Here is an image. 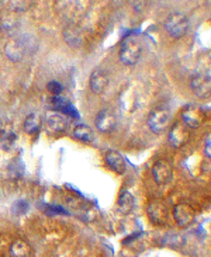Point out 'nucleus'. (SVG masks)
Returning a JSON list of instances; mask_svg holds the SVG:
<instances>
[{"mask_svg": "<svg viewBox=\"0 0 211 257\" xmlns=\"http://www.w3.org/2000/svg\"><path fill=\"white\" fill-rule=\"evenodd\" d=\"M13 206H14V208H13V211H14L17 215H23V214L27 212V210H28V204H27V201H23V200L17 201Z\"/></svg>", "mask_w": 211, "mask_h": 257, "instance_id": "4be33fe9", "label": "nucleus"}, {"mask_svg": "<svg viewBox=\"0 0 211 257\" xmlns=\"http://www.w3.org/2000/svg\"><path fill=\"white\" fill-rule=\"evenodd\" d=\"M136 206V201L132 194L128 190H122L120 192V197H118V211L121 214H130L134 210Z\"/></svg>", "mask_w": 211, "mask_h": 257, "instance_id": "f3484780", "label": "nucleus"}, {"mask_svg": "<svg viewBox=\"0 0 211 257\" xmlns=\"http://www.w3.org/2000/svg\"><path fill=\"white\" fill-rule=\"evenodd\" d=\"M48 92L54 96V97H56V96H60V93L64 92V86H62V83L58 80H52L48 83Z\"/></svg>", "mask_w": 211, "mask_h": 257, "instance_id": "412c9836", "label": "nucleus"}, {"mask_svg": "<svg viewBox=\"0 0 211 257\" xmlns=\"http://www.w3.org/2000/svg\"><path fill=\"white\" fill-rule=\"evenodd\" d=\"M16 140H17L16 134L3 132V136H2V145H3V148H6V149H12V148L14 146Z\"/></svg>", "mask_w": 211, "mask_h": 257, "instance_id": "aec40b11", "label": "nucleus"}, {"mask_svg": "<svg viewBox=\"0 0 211 257\" xmlns=\"http://www.w3.org/2000/svg\"><path fill=\"white\" fill-rule=\"evenodd\" d=\"M210 134H207V136L204 138V154H206V158L207 159H210L211 158V140H210Z\"/></svg>", "mask_w": 211, "mask_h": 257, "instance_id": "b1692460", "label": "nucleus"}, {"mask_svg": "<svg viewBox=\"0 0 211 257\" xmlns=\"http://www.w3.org/2000/svg\"><path fill=\"white\" fill-rule=\"evenodd\" d=\"M164 27L169 32V36H172L174 38H182L188 30V18L186 14L174 12L166 17Z\"/></svg>", "mask_w": 211, "mask_h": 257, "instance_id": "f03ea898", "label": "nucleus"}, {"mask_svg": "<svg viewBox=\"0 0 211 257\" xmlns=\"http://www.w3.org/2000/svg\"><path fill=\"white\" fill-rule=\"evenodd\" d=\"M142 55V46L138 42V40L132 37H127L120 46V60L121 64L132 66L138 64Z\"/></svg>", "mask_w": 211, "mask_h": 257, "instance_id": "f257e3e1", "label": "nucleus"}, {"mask_svg": "<svg viewBox=\"0 0 211 257\" xmlns=\"http://www.w3.org/2000/svg\"><path fill=\"white\" fill-rule=\"evenodd\" d=\"M41 125H42L41 117L38 114H36V112H32L24 121V131L28 134V135H36L40 131Z\"/></svg>", "mask_w": 211, "mask_h": 257, "instance_id": "a211bd4d", "label": "nucleus"}, {"mask_svg": "<svg viewBox=\"0 0 211 257\" xmlns=\"http://www.w3.org/2000/svg\"><path fill=\"white\" fill-rule=\"evenodd\" d=\"M10 256L12 257H30L31 246L23 239H17L10 246Z\"/></svg>", "mask_w": 211, "mask_h": 257, "instance_id": "dca6fc26", "label": "nucleus"}, {"mask_svg": "<svg viewBox=\"0 0 211 257\" xmlns=\"http://www.w3.org/2000/svg\"><path fill=\"white\" fill-rule=\"evenodd\" d=\"M188 138H190V134H188V128L183 122H176L172 126L170 132H169V142L170 145L176 149H179L183 145L188 144Z\"/></svg>", "mask_w": 211, "mask_h": 257, "instance_id": "1a4fd4ad", "label": "nucleus"}, {"mask_svg": "<svg viewBox=\"0 0 211 257\" xmlns=\"http://www.w3.org/2000/svg\"><path fill=\"white\" fill-rule=\"evenodd\" d=\"M190 86H192V90L194 92V94L197 97H202V98H206L210 96L211 92V80H210V74H197L192 78L190 80Z\"/></svg>", "mask_w": 211, "mask_h": 257, "instance_id": "0eeeda50", "label": "nucleus"}, {"mask_svg": "<svg viewBox=\"0 0 211 257\" xmlns=\"http://www.w3.org/2000/svg\"><path fill=\"white\" fill-rule=\"evenodd\" d=\"M64 40L66 41V44L72 48H80L84 44V36L80 30L75 26H68L64 30Z\"/></svg>", "mask_w": 211, "mask_h": 257, "instance_id": "4468645a", "label": "nucleus"}, {"mask_svg": "<svg viewBox=\"0 0 211 257\" xmlns=\"http://www.w3.org/2000/svg\"><path fill=\"white\" fill-rule=\"evenodd\" d=\"M94 124H96V128L100 132L108 134L116 130V126H117V117H116V114L110 108H104V110L98 111Z\"/></svg>", "mask_w": 211, "mask_h": 257, "instance_id": "39448f33", "label": "nucleus"}, {"mask_svg": "<svg viewBox=\"0 0 211 257\" xmlns=\"http://www.w3.org/2000/svg\"><path fill=\"white\" fill-rule=\"evenodd\" d=\"M26 51H27V48H26V45L22 40H10L4 45V54L13 62L22 60L26 55Z\"/></svg>", "mask_w": 211, "mask_h": 257, "instance_id": "f8f14e48", "label": "nucleus"}, {"mask_svg": "<svg viewBox=\"0 0 211 257\" xmlns=\"http://www.w3.org/2000/svg\"><path fill=\"white\" fill-rule=\"evenodd\" d=\"M106 163L110 169L116 172L117 174H124L126 173V169H127V164H126V160L122 158V154L117 150H107L106 152Z\"/></svg>", "mask_w": 211, "mask_h": 257, "instance_id": "ddd939ff", "label": "nucleus"}, {"mask_svg": "<svg viewBox=\"0 0 211 257\" xmlns=\"http://www.w3.org/2000/svg\"><path fill=\"white\" fill-rule=\"evenodd\" d=\"M170 124V111L164 107L155 108L148 116V126L154 134H162Z\"/></svg>", "mask_w": 211, "mask_h": 257, "instance_id": "7ed1b4c3", "label": "nucleus"}, {"mask_svg": "<svg viewBox=\"0 0 211 257\" xmlns=\"http://www.w3.org/2000/svg\"><path fill=\"white\" fill-rule=\"evenodd\" d=\"M174 218L180 228H186L194 220V210L188 204H179L174 208Z\"/></svg>", "mask_w": 211, "mask_h": 257, "instance_id": "9d476101", "label": "nucleus"}, {"mask_svg": "<svg viewBox=\"0 0 211 257\" xmlns=\"http://www.w3.org/2000/svg\"><path fill=\"white\" fill-rule=\"evenodd\" d=\"M203 111L200 110L196 106H186L182 111V122L186 125L188 128L197 130L200 125L203 124Z\"/></svg>", "mask_w": 211, "mask_h": 257, "instance_id": "20e7f679", "label": "nucleus"}, {"mask_svg": "<svg viewBox=\"0 0 211 257\" xmlns=\"http://www.w3.org/2000/svg\"><path fill=\"white\" fill-rule=\"evenodd\" d=\"M74 136L78 140H82V142H93V140H94L93 131L84 124L76 125L75 130H74Z\"/></svg>", "mask_w": 211, "mask_h": 257, "instance_id": "6ab92c4d", "label": "nucleus"}, {"mask_svg": "<svg viewBox=\"0 0 211 257\" xmlns=\"http://www.w3.org/2000/svg\"><path fill=\"white\" fill-rule=\"evenodd\" d=\"M46 214L50 215H55V214H62V215H68V211L64 210L62 206H46Z\"/></svg>", "mask_w": 211, "mask_h": 257, "instance_id": "5701e85b", "label": "nucleus"}, {"mask_svg": "<svg viewBox=\"0 0 211 257\" xmlns=\"http://www.w3.org/2000/svg\"><path fill=\"white\" fill-rule=\"evenodd\" d=\"M0 132H4V128H3V122H2V120H0Z\"/></svg>", "mask_w": 211, "mask_h": 257, "instance_id": "393cba45", "label": "nucleus"}, {"mask_svg": "<svg viewBox=\"0 0 211 257\" xmlns=\"http://www.w3.org/2000/svg\"><path fill=\"white\" fill-rule=\"evenodd\" d=\"M68 121L64 114L58 111H50L46 114V128L54 134H62L66 131Z\"/></svg>", "mask_w": 211, "mask_h": 257, "instance_id": "9b49d317", "label": "nucleus"}, {"mask_svg": "<svg viewBox=\"0 0 211 257\" xmlns=\"http://www.w3.org/2000/svg\"><path fill=\"white\" fill-rule=\"evenodd\" d=\"M148 215H150V218L154 224H156V225H162V224H165L166 220V208L164 204H160V202H154L148 208Z\"/></svg>", "mask_w": 211, "mask_h": 257, "instance_id": "2eb2a0df", "label": "nucleus"}, {"mask_svg": "<svg viewBox=\"0 0 211 257\" xmlns=\"http://www.w3.org/2000/svg\"><path fill=\"white\" fill-rule=\"evenodd\" d=\"M152 176L154 180L156 182L159 186H164L168 184L172 177H174V169L170 166V163L166 162V160H158L155 162V164L152 166Z\"/></svg>", "mask_w": 211, "mask_h": 257, "instance_id": "423d86ee", "label": "nucleus"}, {"mask_svg": "<svg viewBox=\"0 0 211 257\" xmlns=\"http://www.w3.org/2000/svg\"><path fill=\"white\" fill-rule=\"evenodd\" d=\"M110 86V76L103 69H96L90 74V88L94 94H103Z\"/></svg>", "mask_w": 211, "mask_h": 257, "instance_id": "6e6552de", "label": "nucleus"}]
</instances>
